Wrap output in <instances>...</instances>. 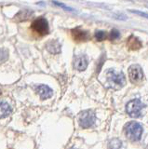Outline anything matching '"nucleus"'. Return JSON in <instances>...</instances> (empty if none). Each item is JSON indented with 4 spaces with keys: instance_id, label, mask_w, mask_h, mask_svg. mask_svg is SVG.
<instances>
[{
    "instance_id": "1",
    "label": "nucleus",
    "mask_w": 148,
    "mask_h": 149,
    "mask_svg": "<svg viewBox=\"0 0 148 149\" xmlns=\"http://www.w3.org/2000/svg\"><path fill=\"white\" fill-rule=\"evenodd\" d=\"M106 78H107L108 86L115 90L122 88L126 84V77L123 73H117L113 69H109L106 72Z\"/></svg>"
},
{
    "instance_id": "2",
    "label": "nucleus",
    "mask_w": 148,
    "mask_h": 149,
    "mask_svg": "<svg viewBox=\"0 0 148 149\" xmlns=\"http://www.w3.org/2000/svg\"><path fill=\"white\" fill-rule=\"evenodd\" d=\"M142 134V127L137 122H129L126 126V136L131 141H139Z\"/></svg>"
},
{
    "instance_id": "3",
    "label": "nucleus",
    "mask_w": 148,
    "mask_h": 149,
    "mask_svg": "<svg viewBox=\"0 0 148 149\" xmlns=\"http://www.w3.org/2000/svg\"><path fill=\"white\" fill-rule=\"evenodd\" d=\"M145 105L139 99H134L129 101L126 105V111L131 118H139L142 115V110Z\"/></svg>"
},
{
    "instance_id": "4",
    "label": "nucleus",
    "mask_w": 148,
    "mask_h": 149,
    "mask_svg": "<svg viewBox=\"0 0 148 149\" xmlns=\"http://www.w3.org/2000/svg\"><path fill=\"white\" fill-rule=\"evenodd\" d=\"M95 120L96 116L92 110H85L81 112V114L79 115V118H78L80 126L84 129L91 127L95 123Z\"/></svg>"
},
{
    "instance_id": "5",
    "label": "nucleus",
    "mask_w": 148,
    "mask_h": 149,
    "mask_svg": "<svg viewBox=\"0 0 148 149\" xmlns=\"http://www.w3.org/2000/svg\"><path fill=\"white\" fill-rule=\"evenodd\" d=\"M32 29H33L35 32L38 33V34L40 36L48 35L49 32L48 21L43 17L38 18L36 20L34 21L33 23H32Z\"/></svg>"
},
{
    "instance_id": "6",
    "label": "nucleus",
    "mask_w": 148,
    "mask_h": 149,
    "mask_svg": "<svg viewBox=\"0 0 148 149\" xmlns=\"http://www.w3.org/2000/svg\"><path fill=\"white\" fill-rule=\"evenodd\" d=\"M129 77L132 83H138L142 80L143 73L140 65L132 64L129 68Z\"/></svg>"
},
{
    "instance_id": "7",
    "label": "nucleus",
    "mask_w": 148,
    "mask_h": 149,
    "mask_svg": "<svg viewBox=\"0 0 148 149\" xmlns=\"http://www.w3.org/2000/svg\"><path fill=\"white\" fill-rule=\"evenodd\" d=\"M72 36L76 41L78 42H85L90 39V35L88 31L81 30L80 28H76L72 30Z\"/></svg>"
},
{
    "instance_id": "8",
    "label": "nucleus",
    "mask_w": 148,
    "mask_h": 149,
    "mask_svg": "<svg viewBox=\"0 0 148 149\" xmlns=\"http://www.w3.org/2000/svg\"><path fill=\"white\" fill-rule=\"evenodd\" d=\"M35 91L42 100H47L53 95V91L47 85H39L35 88Z\"/></svg>"
},
{
    "instance_id": "9",
    "label": "nucleus",
    "mask_w": 148,
    "mask_h": 149,
    "mask_svg": "<svg viewBox=\"0 0 148 149\" xmlns=\"http://www.w3.org/2000/svg\"><path fill=\"white\" fill-rule=\"evenodd\" d=\"M74 66L78 71H84L88 66V58L86 55H79L76 57Z\"/></svg>"
},
{
    "instance_id": "10",
    "label": "nucleus",
    "mask_w": 148,
    "mask_h": 149,
    "mask_svg": "<svg viewBox=\"0 0 148 149\" xmlns=\"http://www.w3.org/2000/svg\"><path fill=\"white\" fill-rule=\"evenodd\" d=\"M46 49H47V50L51 54H59L61 52L62 46L58 40L53 39V40L49 41L48 43L46 44Z\"/></svg>"
},
{
    "instance_id": "11",
    "label": "nucleus",
    "mask_w": 148,
    "mask_h": 149,
    "mask_svg": "<svg viewBox=\"0 0 148 149\" xmlns=\"http://www.w3.org/2000/svg\"><path fill=\"white\" fill-rule=\"evenodd\" d=\"M33 14L34 12L30 10V9H22V10H20L16 14L14 19L17 22H24V21L29 20V19L33 16Z\"/></svg>"
},
{
    "instance_id": "12",
    "label": "nucleus",
    "mask_w": 148,
    "mask_h": 149,
    "mask_svg": "<svg viewBox=\"0 0 148 149\" xmlns=\"http://www.w3.org/2000/svg\"><path fill=\"white\" fill-rule=\"evenodd\" d=\"M127 45L129 47V49L131 50H137V49H140L142 48V41L138 38V37L134 36H131L129 37L128 42H127Z\"/></svg>"
},
{
    "instance_id": "13",
    "label": "nucleus",
    "mask_w": 148,
    "mask_h": 149,
    "mask_svg": "<svg viewBox=\"0 0 148 149\" xmlns=\"http://www.w3.org/2000/svg\"><path fill=\"white\" fill-rule=\"evenodd\" d=\"M12 112L11 106L8 104L7 102L0 101V118H7L8 116H10Z\"/></svg>"
},
{
    "instance_id": "14",
    "label": "nucleus",
    "mask_w": 148,
    "mask_h": 149,
    "mask_svg": "<svg viewBox=\"0 0 148 149\" xmlns=\"http://www.w3.org/2000/svg\"><path fill=\"white\" fill-rule=\"evenodd\" d=\"M109 149H120L122 146V142L119 139H112L108 143Z\"/></svg>"
},
{
    "instance_id": "15",
    "label": "nucleus",
    "mask_w": 148,
    "mask_h": 149,
    "mask_svg": "<svg viewBox=\"0 0 148 149\" xmlns=\"http://www.w3.org/2000/svg\"><path fill=\"white\" fill-rule=\"evenodd\" d=\"M8 59V51L6 49H0V63H5Z\"/></svg>"
},
{
    "instance_id": "16",
    "label": "nucleus",
    "mask_w": 148,
    "mask_h": 149,
    "mask_svg": "<svg viewBox=\"0 0 148 149\" xmlns=\"http://www.w3.org/2000/svg\"><path fill=\"white\" fill-rule=\"evenodd\" d=\"M106 37H107V35H106V33L104 31H97L95 33V38L98 41H103L106 39Z\"/></svg>"
},
{
    "instance_id": "17",
    "label": "nucleus",
    "mask_w": 148,
    "mask_h": 149,
    "mask_svg": "<svg viewBox=\"0 0 148 149\" xmlns=\"http://www.w3.org/2000/svg\"><path fill=\"white\" fill-rule=\"evenodd\" d=\"M53 2V4L55 5V6H57V7H60V8H62L63 9H64V10H67V11H75V9L74 8H70V7H68V6H66V5H64L63 3H60V2H58V1H52Z\"/></svg>"
},
{
    "instance_id": "18",
    "label": "nucleus",
    "mask_w": 148,
    "mask_h": 149,
    "mask_svg": "<svg viewBox=\"0 0 148 149\" xmlns=\"http://www.w3.org/2000/svg\"><path fill=\"white\" fill-rule=\"evenodd\" d=\"M120 36V33L117 30V29H113L110 33V39H117L118 37Z\"/></svg>"
},
{
    "instance_id": "19",
    "label": "nucleus",
    "mask_w": 148,
    "mask_h": 149,
    "mask_svg": "<svg viewBox=\"0 0 148 149\" xmlns=\"http://www.w3.org/2000/svg\"><path fill=\"white\" fill-rule=\"evenodd\" d=\"M129 12H131L133 14H137L139 16H142V17H145V18L148 19V14L145 12H142V11H138V10H129Z\"/></svg>"
},
{
    "instance_id": "20",
    "label": "nucleus",
    "mask_w": 148,
    "mask_h": 149,
    "mask_svg": "<svg viewBox=\"0 0 148 149\" xmlns=\"http://www.w3.org/2000/svg\"><path fill=\"white\" fill-rule=\"evenodd\" d=\"M104 59H105V56L104 55H103L101 57V60H100V63H99V66L97 67V73H99L100 72V70H101V65H103V63H104Z\"/></svg>"
},
{
    "instance_id": "21",
    "label": "nucleus",
    "mask_w": 148,
    "mask_h": 149,
    "mask_svg": "<svg viewBox=\"0 0 148 149\" xmlns=\"http://www.w3.org/2000/svg\"><path fill=\"white\" fill-rule=\"evenodd\" d=\"M70 149H76V148H70Z\"/></svg>"
}]
</instances>
